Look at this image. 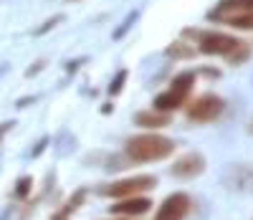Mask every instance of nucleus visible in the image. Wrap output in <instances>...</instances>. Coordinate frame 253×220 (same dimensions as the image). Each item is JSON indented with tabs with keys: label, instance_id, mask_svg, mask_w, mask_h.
Wrapping results in <instances>:
<instances>
[{
	"label": "nucleus",
	"instance_id": "nucleus-1",
	"mask_svg": "<svg viewBox=\"0 0 253 220\" xmlns=\"http://www.w3.org/2000/svg\"><path fill=\"white\" fill-rule=\"evenodd\" d=\"M175 152V142L162 134H134L126 139L124 155L132 165H144V162H160L167 160Z\"/></svg>",
	"mask_w": 253,
	"mask_h": 220
},
{
	"label": "nucleus",
	"instance_id": "nucleus-2",
	"mask_svg": "<svg viewBox=\"0 0 253 220\" xmlns=\"http://www.w3.org/2000/svg\"><path fill=\"white\" fill-rule=\"evenodd\" d=\"M185 36H193L198 38V51L205 53V56H223L225 61L230 58V53H233L238 46H241V41L233 38V36H228V33H218V31H195V28H187Z\"/></svg>",
	"mask_w": 253,
	"mask_h": 220
},
{
	"label": "nucleus",
	"instance_id": "nucleus-3",
	"mask_svg": "<svg viewBox=\"0 0 253 220\" xmlns=\"http://www.w3.org/2000/svg\"><path fill=\"white\" fill-rule=\"evenodd\" d=\"M155 185H157L155 175H134V177H122V180L101 185L99 195L114 197V200H124V197H134V195L150 192V190H155Z\"/></svg>",
	"mask_w": 253,
	"mask_h": 220
},
{
	"label": "nucleus",
	"instance_id": "nucleus-4",
	"mask_svg": "<svg viewBox=\"0 0 253 220\" xmlns=\"http://www.w3.org/2000/svg\"><path fill=\"white\" fill-rule=\"evenodd\" d=\"M223 112H225V101L218 94H200L198 99H193L185 106L187 119L195 122V124H210V122H215Z\"/></svg>",
	"mask_w": 253,
	"mask_h": 220
},
{
	"label": "nucleus",
	"instance_id": "nucleus-5",
	"mask_svg": "<svg viewBox=\"0 0 253 220\" xmlns=\"http://www.w3.org/2000/svg\"><path fill=\"white\" fill-rule=\"evenodd\" d=\"M190 208H193V200H190L187 192H172L160 203L155 220H185Z\"/></svg>",
	"mask_w": 253,
	"mask_h": 220
},
{
	"label": "nucleus",
	"instance_id": "nucleus-6",
	"mask_svg": "<svg viewBox=\"0 0 253 220\" xmlns=\"http://www.w3.org/2000/svg\"><path fill=\"white\" fill-rule=\"evenodd\" d=\"M205 157L203 155H198V152H185L182 157H177L175 162H172V167H170V172L175 175L177 180H193V177H198V175H203L205 172Z\"/></svg>",
	"mask_w": 253,
	"mask_h": 220
},
{
	"label": "nucleus",
	"instance_id": "nucleus-7",
	"mask_svg": "<svg viewBox=\"0 0 253 220\" xmlns=\"http://www.w3.org/2000/svg\"><path fill=\"white\" fill-rule=\"evenodd\" d=\"M152 210V200L147 195H134V197H124L112 205V215H122V218H139L144 213Z\"/></svg>",
	"mask_w": 253,
	"mask_h": 220
},
{
	"label": "nucleus",
	"instance_id": "nucleus-8",
	"mask_svg": "<svg viewBox=\"0 0 253 220\" xmlns=\"http://www.w3.org/2000/svg\"><path fill=\"white\" fill-rule=\"evenodd\" d=\"M246 10H253V0H220V3L208 13V18L220 23L223 18L236 15V13H246Z\"/></svg>",
	"mask_w": 253,
	"mask_h": 220
},
{
	"label": "nucleus",
	"instance_id": "nucleus-9",
	"mask_svg": "<svg viewBox=\"0 0 253 220\" xmlns=\"http://www.w3.org/2000/svg\"><path fill=\"white\" fill-rule=\"evenodd\" d=\"M134 124L147 127V129H165V127L172 124V119H170V114L152 109V112H139V114H134Z\"/></svg>",
	"mask_w": 253,
	"mask_h": 220
},
{
	"label": "nucleus",
	"instance_id": "nucleus-10",
	"mask_svg": "<svg viewBox=\"0 0 253 220\" xmlns=\"http://www.w3.org/2000/svg\"><path fill=\"white\" fill-rule=\"evenodd\" d=\"M185 101H187V96H182V94H177L172 89H167V91L155 96V109H157V112L170 114V112H175V109H180Z\"/></svg>",
	"mask_w": 253,
	"mask_h": 220
},
{
	"label": "nucleus",
	"instance_id": "nucleus-11",
	"mask_svg": "<svg viewBox=\"0 0 253 220\" xmlns=\"http://www.w3.org/2000/svg\"><path fill=\"white\" fill-rule=\"evenodd\" d=\"M220 23L236 28V31H253V10H246V13H236V15H228L223 18Z\"/></svg>",
	"mask_w": 253,
	"mask_h": 220
},
{
	"label": "nucleus",
	"instance_id": "nucleus-12",
	"mask_svg": "<svg viewBox=\"0 0 253 220\" xmlns=\"http://www.w3.org/2000/svg\"><path fill=\"white\" fill-rule=\"evenodd\" d=\"M193 86H195V74L185 71V74H177V76L172 79L170 89H172V91H177V94H182V96H190V91H193Z\"/></svg>",
	"mask_w": 253,
	"mask_h": 220
},
{
	"label": "nucleus",
	"instance_id": "nucleus-13",
	"mask_svg": "<svg viewBox=\"0 0 253 220\" xmlns=\"http://www.w3.org/2000/svg\"><path fill=\"white\" fill-rule=\"evenodd\" d=\"M84 197H86V190H76V192L71 195V200H69L66 205H63V208H61V210H58V213H56L51 220H69V218H71V213H74V210L84 203Z\"/></svg>",
	"mask_w": 253,
	"mask_h": 220
},
{
	"label": "nucleus",
	"instance_id": "nucleus-14",
	"mask_svg": "<svg viewBox=\"0 0 253 220\" xmlns=\"http://www.w3.org/2000/svg\"><path fill=\"white\" fill-rule=\"evenodd\" d=\"M195 53H198V48L187 46V41H172L167 46V56L170 58H193Z\"/></svg>",
	"mask_w": 253,
	"mask_h": 220
},
{
	"label": "nucleus",
	"instance_id": "nucleus-15",
	"mask_svg": "<svg viewBox=\"0 0 253 220\" xmlns=\"http://www.w3.org/2000/svg\"><path fill=\"white\" fill-rule=\"evenodd\" d=\"M251 58V46H248V43H243L241 41V46L233 51V53H230V58H228V63L230 66H238V63H246Z\"/></svg>",
	"mask_w": 253,
	"mask_h": 220
},
{
	"label": "nucleus",
	"instance_id": "nucleus-16",
	"mask_svg": "<svg viewBox=\"0 0 253 220\" xmlns=\"http://www.w3.org/2000/svg\"><path fill=\"white\" fill-rule=\"evenodd\" d=\"M124 81H126V71H119V74L114 76L112 86H109V94H112V96H117V94L124 89Z\"/></svg>",
	"mask_w": 253,
	"mask_h": 220
},
{
	"label": "nucleus",
	"instance_id": "nucleus-17",
	"mask_svg": "<svg viewBox=\"0 0 253 220\" xmlns=\"http://www.w3.org/2000/svg\"><path fill=\"white\" fill-rule=\"evenodd\" d=\"M28 190H31V177H23V180L18 182V187H15V195H18V197H26Z\"/></svg>",
	"mask_w": 253,
	"mask_h": 220
},
{
	"label": "nucleus",
	"instance_id": "nucleus-18",
	"mask_svg": "<svg viewBox=\"0 0 253 220\" xmlns=\"http://www.w3.org/2000/svg\"><path fill=\"white\" fill-rule=\"evenodd\" d=\"M248 132H251V134H253V117L248 119Z\"/></svg>",
	"mask_w": 253,
	"mask_h": 220
},
{
	"label": "nucleus",
	"instance_id": "nucleus-19",
	"mask_svg": "<svg viewBox=\"0 0 253 220\" xmlns=\"http://www.w3.org/2000/svg\"><path fill=\"white\" fill-rule=\"evenodd\" d=\"M112 220H132V218H122V215H117V218H112Z\"/></svg>",
	"mask_w": 253,
	"mask_h": 220
},
{
	"label": "nucleus",
	"instance_id": "nucleus-20",
	"mask_svg": "<svg viewBox=\"0 0 253 220\" xmlns=\"http://www.w3.org/2000/svg\"><path fill=\"white\" fill-rule=\"evenodd\" d=\"M71 3H76V0H71Z\"/></svg>",
	"mask_w": 253,
	"mask_h": 220
}]
</instances>
